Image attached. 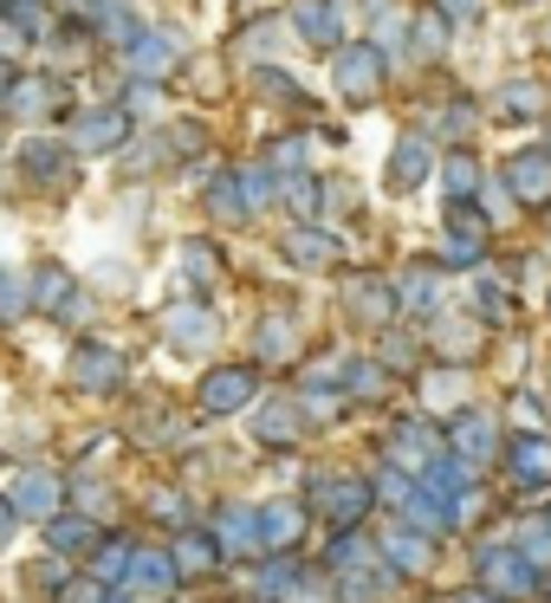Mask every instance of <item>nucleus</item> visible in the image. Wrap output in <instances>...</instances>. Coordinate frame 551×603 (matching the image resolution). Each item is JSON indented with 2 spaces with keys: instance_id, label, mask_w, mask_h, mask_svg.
Instances as JSON below:
<instances>
[{
  "instance_id": "nucleus-1",
  "label": "nucleus",
  "mask_w": 551,
  "mask_h": 603,
  "mask_svg": "<svg viewBox=\"0 0 551 603\" xmlns=\"http://www.w3.org/2000/svg\"><path fill=\"white\" fill-rule=\"evenodd\" d=\"M240 403H254V370H215V377L201 383V409L208 415H227V409H240Z\"/></svg>"
},
{
  "instance_id": "nucleus-2",
  "label": "nucleus",
  "mask_w": 551,
  "mask_h": 603,
  "mask_svg": "<svg viewBox=\"0 0 551 603\" xmlns=\"http://www.w3.org/2000/svg\"><path fill=\"white\" fill-rule=\"evenodd\" d=\"M480 571H486V584H493L500 597H525V591H532V558H519V552H486Z\"/></svg>"
},
{
  "instance_id": "nucleus-3",
  "label": "nucleus",
  "mask_w": 551,
  "mask_h": 603,
  "mask_svg": "<svg viewBox=\"0 0 551 603\" xmlns=\"http://www.w3.org/2000/svg\"><path fill=\"white\" fill-rule=\"evenodd\" d=\"M447 435H454L461 461H486V454H500V428H493V415H480V409H468Z\"/></svg>"
},
{
  "instance_id": "nucleus-4",
  "label": "nucleus",
  "mask_w": 551,
  "mask_h": 603,
  "mask_svg": "<svg viewBox=\"0 0 551 603\" xmlns=\"http://www.w3.org/2000/svg\"><path fill=\"white\" fill-rule=\"evenodd\" d=\"M429 500H441L447 506V520H454V506H461V493H468V461L461 454H441V461H429Z\"/></svg>"
},
{
  "instance_id": "nucleus-5",
  "label": "nucleus",
  "mask_w": 551,
  "mask_h": 603,
  "mask_svg": "<svg viewBox=\"0 0 551 603\" xmlns=\"http://www.w3.org/2000/svg\"><path fill=\"white\" fill-rule=\"evenodd\" d=\"M144 597H169L176 591V558H163V552H130V571H124Z\"/></svg>"
},
{
  "instance_id": "nucleus-6",
  "label": "nucleus",
  "mask_w": 551,
  "mask_h": 603,
  "mask_svg": "<svg viewBox=\"0 0 551 603\" xmlns=\"http://www.w3.org/2000/svg\"><path fill=\"white\" fill-rule=\"evenodd\" d=\"M176 52H183V39L176 33H137L130 39V66L144 78H163L169 66H176Z\"/></svg>"
},
{
  "instance_id": "nucleus-7",
  "label": "nucleus",
  "mask_w": 551,
  "mask_h": 603,
  "mask_svg": "<svg viewBox=\"0 0 551 603\" xmlns=\"http://www.w3.org/2000/svg\"><path fill=\"white\" fill-rule=\"evenodd\" d=\"M124 130H130V111H91V117H78L72 123V144L78 150H110Z\"/></svg>"
},
{
  "instance_id": "nucleus-8",
  "label": "nucleus",
  "mask_w": 551,
  "mask_h": 603,
  "mask_svg": "<svg viewBox=\"0 0 551 603\" xmlns=\"http://www.w3.org/2000/svg\"><path fill=\"white\" fill-rule=\"evenodd\" d=\"M117 350H78L72 357V383L78 389H91V396H105V389H117Z\"/></svg>"
},
{
  "instance_id": "nucleus-9",
  "label": "nucleus",
  "mask_w": 551,
  "mask_h": 603,
  "mask_svg": "<svg viewBox=\"0 0 551 603\" xmlns=\"http://www.w3.org/2000/svg\"><path fill=\"white\" fill-rule=\"evenodd\" d=\"M513 189L525 195V201H545V195H551V156L545 150L513 156Z\"/></svg>"
},
{
  "instance_id": "nucleus-10",
  "label": "nucleus",
  "mask_w": 551,
  "mask_h": 603,
  "mask_svg": "<svg viewBox=\"0 0 551 603\" xmlns=\"http://www.w3.org/2000/svg\"><path fill=\"white\" fill-rule=\"evenodd\" d=\"M220 545H227V552H254L259 545V513L254 506H227V513H220Z\"/></svg>"
},
{
  "instance_id": "nucleus-11",
  "label": "nucleus",
  "mask_w": 551,
  "mask_h": 603,
  "mask_svg": "<svg viewBox=\"0 0 551 603\" xmlns=\"http://www.w3.org/2000/svg\"><path fill=\"white\" fill-rule=\"evenodd\" d=\"M298 33L318 39V46H331V39L344 33V13H337L331 0H305V7H298Z\"/></svg>"
},
{
  "instance_id": "nucleus-12",
  "label": "nucleus",
  "mask_w": 551,
  "mask_h": 603,
  "mask_svg": "<svg viewBox=\"0 0 551 603\" xmlns=\"http://www.w3.org/2000/svg\"><path fill=\"white\" fill-rule=\"evenodd\" d=\"M513 467L525 487H539V481H551V442H539V435H525V442H513Z\"/></svg>"
},
{
  "instance_id": "nucleus-13",
  "label": "nucleus",
  "mask_w": 551,
  "mask_h": 603,
  "mask_svg": "<svg viewBox=\"0 0 551 603\" xmlns=\"http://www.w3.org/2000/svg\"><path fill=\"white\" fill-rule=\"evenodd\" d=\"M13 506H20V513H39V520H52V513H59V487H52L46 474H27V481L13 487Z\"/></svg>"
},
{
  "instance_id": "nucleus-14",
  "label": "nucleus",
  "mask_w": 551,
  "mask_h": 603,
  "mask_svg": "<svg viewBox=\"0 0 551 603\" xmlns=\"http://www.w3.org/2000/svg\"><path fill=\"white\" fill-rule=\"evenodd\" d=\"M331 513H337V526H357L370 513V481H337L331 487Z\"/></svg>"
},
{
  "instance_id": "nucleus-15",
  "label": "nucleus",
  "mask_w": 551,
  "mask_h": 603,
  "mask_svg": "<svg viewBox=\"0 0 551 603\" xmlns=\"http://www.w3.org/2000/svg\"><path fill=\"white\" fill-rule=\"evenodd\" d=\"M298 520H305V513L286 506V500H279V506H259V545H286V538H298Z\"/></svg>"
},
{
  "instance_id": "nucleus-16",
  "label": "nucleus",
  "mask_w": 551,
  "mask_h": 603,
  "mask_svg": "<svg viewBox=\"0 0 551 603\" xmlns=\"http://www.w3.org/2000/svg\"><path fill=\"white\" fill-rule=\"evenodd\" d=\"M337 85H344V91H370V85H376V52H370V46H351V52L337 59Z\"/></svg>"
},
{
  "instance_id": "nucleus-17",
  "label": "nucleus",
  "mask_w": 551,
  "mask_h": 603,
  "mask_svg": "<svg viewBox=\"0 0 551 603\" xmlns=\"http://www.w3.org/2000/svg\"><path fill=\"white\" fill-rule=\"evenodd\" d=\"M27 293H33V305H39V312H59V305L72 299V273H66V266H46V273H39L33 286H27Z\"/></svg>"
},
{
  "instance_id": "nucleus-18",
  "label": "nucleus",
  "mask_w": 551,
  "mask_h": 603,
  "mask_svg": "<svg viewBox=\"0 0 551 603\" xmlns=\"http://www.w3.org/2000/svg\"><path fill=\"white\" fill-rule=\"evenodd\" d=\"M91 538H98V532L85 526V520H72V513H52V520H46V545H52V552H78V545H91Z\"/></svg>"
},
{
  "instance_id": "nucleus-19",
  "label": "nucleus",
  "mask_w": 551,
  "mask_h": 603,
  "mask_svg": "<svg viewBox=\"0 0 551 603\" xmlns=\"http://www.w3.org/2000/svg\"><path fill=\"white\" fill-rule=\"evenodd\" d=\"M422 169H429V150L409 137L403 150H396V162H390V182H396V189H415V182H422Z\"/></svg>"
},
{
  "instance_id": "nucleus-20",
  "label": "nucleus",
  "mask_w": 551,
  "mask_h": 603,
  "mask_svg": "<svg viewBox=\"0 0 551 603\" xmlns=\"http://www.w3.org/2000/svg\"><path fill=\"white\" fill-rule=\"evenodd\" d=\"M286 254L305 260V266H325V260H337V240H331V234H293V240H286Z\"/></svg>"
},
{
  "instance_id": "nucleus-21",
  "label": "nucleus",
  "mask_w": 551,
  "mask_h": 603,
  "mask_svg": "<svg viewBox=\"0 0 551 603\" xmlns=\"http://www.w3.org/2000/svg\"><path fill=\"white\" fill-rule=\"evenodd\" d=\"M539 105H545V91H539V85H525V78L500 91V111H506V117H539Z\"/></svg>"
},
{
  "instance_id": "nucleus-22",
  "label": "nucleus",
  "mask_w": 551,
  "mask_h": 603,
  "mask_svg": "<svg viewBox=\"0 0 551 603\" xmlns=\"http://www.w3.org/2000/svg\"><path fill=\"white\" fill-rule=\"evenodd\" d=\"M176 565H183V571H208V565H215V538L188 532L183 545H176Z\"/></svg>"
},
{
  "instance_id": "nucleus-23",
  "label": "nucleus",
  "mask_w": 551,
  "mask_h": 603,
  "mask_svg": "<svg viewBox=\"0 0 551 603\" xmlns=\"http://www.w3.org/2000/svg\"><path fill=\"white\" fill-rule=\"evenodd\" d=\"M259 435H266V442H286V435H298V409H293V403H273V409H266V422H259Z\"/></svg>"
},
{
  "instance_id": "nucleus-24",
  "label": "nucleus",
  "mask_w": 551,
  "mask_h": 603,
  "mask_svg": "<svg viewBox=\"0 0 551 603\" xmlns=\"http://www.w3.org/2000/svg\"><path fill=\"white\" fill-rule=\"evenodd\" d=\"M201 318H208V312H176V318H169L176 344H201V338H208V325H201Z\"/></svg>"
},
{
  "instance_id": "nucleus-25",
  "label": "nucleus",
  "mask_w": 551,
  "mask_h": 603,
  "mask_svg": "<svg viewBox=\"0 0 551 603\" xmlns=\"http://www.w3.org/2000/svg\"><path fill=\"white\" fill-rule=\"evenodd\" d=\"M447 260L474 266V260H480V240H468V234H454V240H447Z\"/></svg>"
},
{
  "instance_id": "nucleus-26",
  "label": "nucleus",
  "mask_w": 551,
  "mask_h": 603,
  "mask_svg": "<svg viewBox=\"0 0 551 603\" xmlns=\"http://www.w3.org/2000/svg\"><path fill=\"white\" fill-rule=\"evenodd\" d=\"M447 189H474V169H468V162H461V156H454V162H447Z\"/></svg>"
},
{
  "instance_id": "nucleus-27",
  "label": "nucleus",
  "mask_w": 551,
  "mask_h": 603,
  "mask_svg": "<svg viewBox=\"0 0 551 603\" xmlns=\"http://www.w3.org/2000/svg\"><path fill=\"white\" fill-rule=\"evenodd\" d=\"M13 312H20V286H13V279H0V325H7Z\"/></svg>"
},
{
  "instance_id": "nucleus-28",
  "label": "nucleus",
  "mask_w": 551,
  "mask_h": 603,
  "mask_svg": "<svg viewBox=\"0 0 551 603\" xmlns=\"http://www.w3.org/2000/svg\"><path fill=\"white\" fill-rule=\"evenodd\" d=\"M525 558H551V526H539L525 538Z\"/></svg>"
},
{
  "instance_id": "nucleus-29",
  "label": "nucleus",
  "mask_w": 551,
  "mask_h": 603,
  "mask_svg": "<svg viewBox=\"0 0 551 603\" xmlns=\"http://www.w3.org/2000/svg\"><path fill=\"white\" fill-rule=\"evenodd\" d=\"M13 520H20V506H13V500H7V493H0V545H7V538H13Z\"/></svg>"
},
{
  "instance_id": "nucleus-30",
  "label": "nucleus",
  "mask_w": 551,
  "mask_h": 603,
  "mask_svg": "<svg viewBox=\"0 0 551 603\" xmlns=\"http://www.w3.org/2000/svg\"><path fill=\"white\" fill-rule=\"evenodd\" d=\"M441 13H454V20H468V13H480V0H441Z\"/></svg>"
},
{
  "instance_id": "nucleus-31",
  "label": "nucleus",
  "mask_w": 551,
  "mask_h": 603,
  "mask_svg": "<svg viewBox=\"0 0 551 603\" xmlns=\"http://www.w3.org/2000/svg\"><path fill=\"white\" fill-rule=\"evenodd\" d=\"M66 603H98V591H91V584H78V591H66Z\"/></svg>"
}]
</instances>
